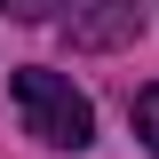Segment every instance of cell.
<instances>
[{"mask_svg": "<svg viewBox=\"0 0 159 159\" xmlns=\"http://www.w3.org/2000/svg\"><path fill=\"white\" fill-rule=\"evenodd\" d=\"M8 88H16V111H24V135L32 143H48V151H88V143H96V103L80 96L64 72L24 64Z\"/></svg>", "mask_w": 159, "mask_h": 159, "instance_id": "cell-1", "label": "cell"}, {"mask_svg": "<svg viewBox=\"0 0 159 159\" xmlns=\"http://www.w3.org/2000/svg\"><path fill=\"white\" fill-rule=\"evenodd\" d=\"M64 32L80 40V48H127V40L143 32V0H64Z\"/></svg>", "mask_w": 159, "mask_h": 159, "instance_id": "cell-2", "label": "cell"}, {"mask_svg": "<svg viewBox=\"0 0 159 159\" xmlns=\"http://www.w3.org/2000/svg\"><path fill=\"white\" fill-rule=\"evenodd\" d=\"M135 135L159 151V88H143V96H135Z\"/></svg>", "mask_w": 159, "mask_h": 159, "instance_id": "cell-3", "label": "cell"}]
</instances>
